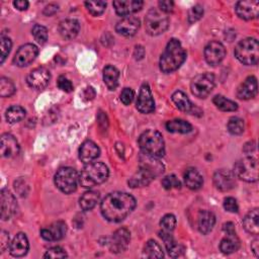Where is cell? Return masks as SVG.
<instances>
[{
	"mask_svg": "<svg viewBox=\"0 0 259 259\" xmlns=\"http://www.w3.org/2000/svg\"><path fill=\"white\" fill-rule=\"evenodd\" d=\"M136 207L135 197L122 191H114L107 194L100 203L103 218L112 223L124 220Z\"/></svg>",
	"mask_w": 259,
	"mask_h": 259,
	"instance_id": "1",
	"label": "cell"
},
{
	"mask_svg": "<svg viewBox=\"0 0 259 259\" xmlns=\"http://www.w3.org/2000/svg\"><path fill=\"white\" fill-rule=\"evenodd\" d=\"M185 59L186 53L181 46V42L176 38H172L161 55L159 62L160 69L164 73H171L177 70L183 64Z\"/></svg>",
	"mask_w": 259,
	"mask_h": 259,
	"instance_id": "2",
	"label": "cell"
},
{
	"mask_svg": "<svg viewBox=\"0 0 259 259\" xmlns=\"http://www.w3.org/2000/svg\"><path fill=\"white\" fill-rule=\"evenodd\" d=\"M109 175L108 168L101 162L86 164L79 174V183L85 188H91L103 183Z\"/></svg>",
	"mask_w": 259,
	"mask_h": 259,
	"instance_id": "3",
	"label": "cell"
},
{
	"mask_svg": "<svg viewBox=\"0 0 259 259\" xmlns=\"http://www.w3.org/2000/svg\"><path fill=\"white\" fill-rule=\"evenodd\" d=\"M141 151L148 156L160 158L165 154V143L162 135L155 130L144 132L139 138Z\"/></svg>",
	"mask_w": 259,
	"mask_h": 259,
	"instance_id": "4",
	"label": "cell"
},
{
	"mask_svg": "<svg viewBox=\"0 0 259 259\" xmlns=\"http://www.w3.org/2000/svg\"><path fill=\"white\" fill-rule=\"evenodd\" d=\"M235 57L244 65H256L259 60V44L256 38L240 40L235 48Z\"/></svg>",
	"mask_w": 259,
	"mask_h": 259,
	"instance_id": "5",
	"label": "cell"
},
{
	"mask_svg": "<svg viewBox=\"0 0 259 259\" xmlns=\"http://www.w3.org/2000/svg\"><path fill=\"white\" fill-rule=\"evenodd\" d=\"M169 26V18L160 9L152 8L145 17V28L150 35H159Z\"/></svg>",
	"mask_w": 259,
	"mask_h": 259,
	"instance_id": "6",
	"label": "cell"
},
{
	"mask_svg": "<svg viewBox=\"0 0 259 259\" xmlns=\"http://www.w3.org/2000/svg\"><path fill=\"white\" fill-rule=\"evenodd\" d=\"M79 176L77 171L72 167L60 168L55 174V184L64 193L69 194L77 189Z\"/></svg>",
	"mask_w": 259,
	"mask_h": 259,
	"instance_id": "7",
	"label": "cell"
},
{
	"mask_svg": "<svg viewBox=\"0 0 259 259\" xmlns=\"http://www.w3.org/2000/svg\"><path fill=\"white\" fill-rule=\"evenodd\" d=\"M258 169L257 160L248 156L235 163L233 173L236 177L246 182H255L258 180Z\"/></svg>",
	"mask_w": 259,
	"mask_h": 259,
	"instance_id": "8",
	"label": "cell"
},
{
	"mask_svg": "<svg viewBox=\"0 0 259 259\" xmlns=\"http://www.w3.org/2000/svg\"><path fill=\"white\" fill-rule=\"evenodd\" d=\"M215 84V79L211 73H202L195 76L190 84L191 92L198 98H205L210 94Z\"/></svg>",
	"mask_w": 259,
	"mask_h": 259,
	"instance_id": "9",
	"label": "cell"
},
{
	"mask_svg": "<svg viewBox=\"0 0 259 259\" xmlns=\"http://www.w3.org/2000/svg\"><path fill=\"white\" fill-rule=\"evenodd\" d=\"M38 53L37 47L32 44H25L21 46L14 55L13 63L18 67L28 66L34 61Z\"/></svg>",
	"mask_w": 259,
	"mask_h": 259,
	"instance_id": "10",
	"label": "cell"
},
{
	"mask_svg": "<svg viewBox=\"0 0 259 259\" xmlns=\"http://www.w3.org/2000/svg\"><path fill=\"white\" fill-rule=\"evenodd\" d=\"M131 241V233L126 228H119L117 229L109 242V249L110 252L118 254L125 251L128 247Z\"/></svg>",
	"mask_w": 259,
	"mask_h": 259,
	"instance_id": "11",
	"label": "cell"
},
{
	"mask_svg": "<svg viewBox=\"0 0 259 259\" xmlns=\"http://www.w3.org/2000/svg\"><path fill=\"white\" fill-rule=\"evenodd\" d=\"M226 56V49L220 41H209L204 49V59L210 66L219 65Z\"/></svg>",
	"mask_w": 259,
	"mask_h": 259,
	"instance_id": "12",
	"label": "cell"
},
{
	"mask_svg": "<svg viewBox=\"0 0 259 259\" xmlns=\"http://www.w3.org/2000/svg\"><path fill=\"white\" fill-rule=\"evenodd\" d=\"M236 14L244 20L257 18L259 13V2L257 0H243L237 2L235 6Z\"/></svg>",
	"mask_w": 259,
	"mask_h": 259,
	"instance_id": "13",
	"label": "cell"
},
{
	"mask_svg": "<svg viewBox=\"0 0 259 259\" xmlns=\"http://www.w3.org/2000/svg\"><path fill=\"white\" fill-rule=\"evenodd\" d=\"M1 204V219L3 221L9 220L17 211V202L14 195L7 189H2L0 194Z\"/></svg>",
	"mask_w": 259,
	"mask_h": 259,
	"instance_id": "14",
	"label": "cell"
},
{
	"mask_svg": "<svg viewBox=\"0 0 259 259\" xmlns=\"http://www.w3.org/2000/svg\"><path fill=\"white\" fill-rule=\"evenodd\" d=\"M50 80H51L50 71L44 67H38L32 70L26 78V82L28 86L37 90L45 88L49 84Z\"/></svg>",
	"mask_w": 259,
	"mask_h": 259,
	"instance_id": "15",
	"label": "cell"
},
{
	"mask_svg": "<svg viewBox=\"0 0 259 259\" xmlns=\"http://www.w3.org/2000/svg\"><path fill=\"white\" fill-rule=\"evenodd\" d=\"M137 109L142 113H151L155 109V101L147 83H144L141 86L137 99Z\"/></svg>",
	"mask_w": 259,
	"mask_h": 259,
	"instance_id": "16",
	"label": "cell"
},
{
	"mask_svg": "<svg viewBox=\"0 0 259 259\" xmlns=\"http://www.w3.org/2000/svg\"><path fill=\"white\" fill-rule=\"evenodd\" d=\"M213 184L221 191H229L236 185V176L229 170L220 169L213 174Z\"/></svg>",
	"mask_w": 259,
	"mask_h": 259,
	"instance_id": "17",
	"label": "cell"
},
{
	"mask_svg": "<svg viewBox=\"0 0 259 259\" xmlns=\"http://www.w3.org/2000/svg\"><path fill=\"white\" fill-rule=\"evenodd\" d=\"M67 232V226L64 222L58 221L53 223L50 227L40 230V236L46 241H59L64 238Z\"/></svg>",
	"mask_w": 259,
	"mask_h": 259,
	"instance_id": "18",
	"label": "cell"
},
{
	"mask_svg": "<svg viewBox=\"0 0 259 259\" xmlns=\"http://www.w3.org/2000/svg\"><path fill=\"white\" fill-rule=\"evenodd\" d=\"M116 14L119 16H130L142 9L144 2L142 0H119L112 3Z\"/></svg>",
	"mask_w": 259,
	"mask_h": 259,
	"instance_id": "19",
	"label": "cell"
},
{
	"mask_svg": "<svg viewBox=\"0 0 259 259\" xmlns=\"http://www.w3.org/2000/svg\"><path fill=\"white\" fill-rule=\"evenodd\" d=\"M141 25L140 20L135 16H125L121 18L115 25L117 33L124 36H132L136 34Z\"/></svg>",
	"mask_w": 259,
	"mask_h": 259,
	"instance_id": "20",
	"label": "cell"
},
{
	"mask_svg": "<svg viewBox=\"0 0 259 259\" xmlns=\"http://www.w3.org/2000/svg\"><path fill=\"white\" fill-rule=\"evenodd\" d=\"M257 79L255 76H249L237 89V97L242 100L253 98L257 94Z\"/></svg>",
	"mask_w": 259,
	"mask_h": 259,
	"instance_id": "21",
	"label": "cell"
},
{
	"mask_svg": "<svg viewBox=\"0 0 259 259\" xmlns=\"http://www.w3.org/2000/svg\"><path fill=\"white\" fill-rule=\"evenodd\" d=\"M100 149L99 147L90 140H87L82 143L79 149V158L85 164L93 162L95 159L99 157Z\"/></svg>",
	"mask_w": 259,
	"mask_h": 259,
	"instance_id": "22",
	"label": "cell"
},
{
	"mask_svg": "<svg viewBox=\"0 0 259 259\" xmlns=\"http://www.w3.org/2000/svg\"><path fill=\"white\" fill-rule=\"evenodd\" d=\"M19 144L12 135L3 134L1 136V154L3 157H15L19 153Z\"/></svg>",
	"mask_w": 259,
	"mask_h": 259,
	"instance_id": "23",
	"label": "cell"
},
{
	"mask_svg": "<svg viewBox=\"0 0 259 259\" xmlns=\"http://www.w3.org/2000/svg\"><path fill=\"white\" fill-rule=\"evenodd\" d=\"M28 248L29 244L25 234L18 233L15 235L9 245V252L14 257H22L27 253Z\"/></svg>",
	"mask_w": 259,
	"mask_h": 259,
	"instance_id": "24",
	"label": "cell"
},
{
	"mask_svg": "<svg viewBox=\"0 0 259 259\" xmlns=\"http://www.w3.org/2000/svg\"><path fill=\"white\" fill-rule=\"evenodd\" d=\"M80 30V24L78 20L73 18H67L60 22L59 24V32L65 39L74 38Z\"/></svg>",
	"mask_w": 259,
	"mask_h": 259,
	"instance_id": "25",
	"label": "cell"
},
{
	"mask_svg": "<svg viewBox=\"0 0 259 259\" xmlns=\"http://www.w3.org/2000/svg\"><path fill=\"white\" fill-rule=\"evenodd\" d=\"M215 224V215L209 210H201L197 218V227L201 234L206 235L211 232Z\"/></svg>",
	"mask_w": 259,
	"mask_h": 259,
	"instance_id": "26",
	"label": "cell"
},
{
	"mask_svg": "<svg viewBox=\"0 0 259 259\" xmlns=\"http://www.w3.org/2000/svg\"><path fill=\"white\" fill-rule=\"evenodd\" d=\"M148 172H150L154 177L158 176L164 171V166L161 162L158 161V158L151 157L144 154V157L141 158V167Z\"/></svg>",
	"mask_w": 259,
	"mask_h": 259,
	"instance_id": "27",
	"label": "cell"
},
{
	"mask_svg": "<svg viewBox=\"0 0 259 259\" xmlns=\"http://www.w3.org/2000/svg\"><path fill=\"white\" fill-rule=\"evenodd\" d=\"M160 237L162 238V240L165 243V247L166 250L168 252V254L171 257H178L183 253V247L180 246L172 237L171 234H169V232L167 231H162L160 233Z\"/></svg>",
	"mask_w": 259,
	"mask_h": 259,
	"instance_id": "28",
	"label": "cell"
},
{
	"mask_svg": "<svg viewBox=\"0 0 259 259\" xmlns=\"http://www.w3.org/2000/svg\"><path fill=\"white\" fill-rule=\"evenodd\" d=\"M240 247V240L236 233L226 234L220 243V250L224 254H232L236 252Z\"/></svg>",
	"mask_w": 259,
	"mask_h": 259,
	"instance_id": "29",
	"label": "cell"
},
{
	"mask_svg": "<svg viewBox=\"0 0 259 259\" xmlns=\"http://www.w3.org/2000/svg\"><path fill=\"white\" fill-rule=\"evenodd\" d=\"M259 214H258V208H254L250 210L243 220V227L244 229L252 234V235H258L259 234Z\"/></svg>",
	"mask_w": 259,
	"mask_h": 259,
	"instance_id": "30",
	"label": "cell"
},
{
	"mask_svg": "<svg viewBox=\"0 0 259 259\" xmlns=\"http://www.w3.org/2000/svg\"><path fill=\"white\" fill-rule=\"evenodd\" d=\"M184 182L189 189L197 190L202 186L203 179L196 169L189 168L186 170L184 174Z\"/></svg>",
	"mask_w": 259,
	"mask_h": 259,
	"instance_id": "31",
	"label": "cell"
},
{
	"mask_svg": "<svg viewBox=\"0 0 259 259\" xmlns=\"http://www.w3.org/2000/svg\"><path fill=\"white\" fill-rule=\"evenodd\" d=\"M119 72L113 66H106L103 69V81L109 90H114L118 85Z\"/></svg>",
	"mask_w": 259,
	"mask_h": 259,
	"instance_id": "32",
	"label": "cell"
},
{
	"mask_svg": "<svg viewBox=\"0 0 259 259\" xmlns=\"http://www.w3.org/2000/svg\"><path fill=\"white\" fill-rule=\"evenodd\" d=\"M166 130L174 134H188L192 131V125L183 119L168 120L165 124Z\"/></svg>",
	"mask_w": 259,
	"mask_h": 259,
	"instance_id": "33",
	"label": "cell"
},
{
	"mask_svg": "<svg viewBox=\"0 0 259 259\" xmlns=\"http://www.w3.org/2000/svg\"><path fill=\"white\" fill-rule=\"evenodd\" d=\"M172 101L178 109L184 112H192L193 104L187 97V95L182 91H176L172 94Z\"/></svg>",
	"mask_w": 259,
	"mask_h": 259,
	"instance_id": "34",
	"label": "cell"
},
{
	"mask_svg": "<svg viewBox=\"0 0 259 259\" xmlns=\"http://www.w3.org/2000/svg\"><path fill=\"white\" fill-rule=\"evenodd\" d=\"M155 177L147 170L140 168V170L128 180V184L132 187H142L148 185Z\"/></svg>",
	"mask_w": 259,
	"mask_h": 259,
	"instance_id": "35",
	"label": "cell"
},
{
	"mask_svg": "<svg viewBox=\"0 0 259 259\" xmlns=\"http://www.w3.org/2000/svg\"><path fill=\"white\" fill-rule=\"evenodd\" d=\"M99 200V193L95 190H89L86 191L81 197H80V207L84 210H91L98 202Z\"/></svg>",
	"mask_w": 259,
	"mask_h": 259,
	"instance_id": "36",
	"label": "cell"
},
{
	"mask_svg": "<svg viewBox=\"0 0 259 259\" xmlns=\"http://www.w3.org/2000/svg\"><path fill=\"white\" fill-rule=\"evenodd\" d=\"M25 116V110L23 107L19 105H12L10 106L6 112H5V117L6 120L9 123H16L20 120H22Z\"/></svg>",
	"mask_w": 259,
	"mask_h": 259,
	"instance_id": "37",
	"label": "cell"
},
{
	"mask_svg": "<svg viewBox=\"0 0 259 259\" xmlns=\"http://www.w3.org/2000/svg\"><path fill=\"white\" fill-rule=\"evenodd\" d=\"M213 104L222 111H235L238 108V104L223 95H215L212 99Z\"/></svg>",
	"mask_w": 259,
	"mask_h": 259,
	"instance_id": "38",
	"label": "cell"
},
{
	"mask_svg": "<svg viewBox=\"0 0 259 259\" xmlns=\"http://www.w3.org/2000/svg\"><path fill=\"white\" fill-rule=\"evenodd\" d=\"M144 255L148 258H162L164 256L162 248L154 240H150L146 243L144 247Z\"/></svg>",
	"mask_w": 259,
	"mask_h": 259,
	"instance_id": "39",
	"label": "cell"
},
{
	"mask_svg": "<svg viewBox=\"0 0 259 259\" xmlns=\"http://www.w3.org/2000/svg\"><path fill=\"white\" fill-rule=\"evenodd\" d=\"M15 92L14 83L5 77L0 79V96L1 97H10Z\"/></svg>",
	"mask_w": 259,
	"mask_h": 259,
	"instance_id": "40",
	"label": "cell"
},
{
	"mask_svg": "<svg viewBox=\"0 0 259 259\" xmlns=\"http://www.w3.org/2000/svg\"><path fill=\"white\" fill-rule=\"evenodd\" d=\"M85 6L90 14L93 16H98L104 12L106 3L104 1H86Z\"/></svg>",
	"mask_w": 259,
	"mask_h": 259,
	"instance_id": "41",
	"label": "cell"
},
{
	"mask_svg": "<svg viewBox=\"0 0 259 259\" xmlns=\"http://www.w3.org/2000/svg\"><path fill=\"white\" fill-rule=\"evenodd\" d=\"M227 127L232 135H241L244 132V121L240 117L233 116L229 119Z\"/></svg>",
	"mask_w": 259,
	"mask_h": 259,
	"instance_id": "42",
	"label": "cell"
},
{
	"mask_svg": "<svg viewBox=\"0 0 259 259\" xmlns=\"http://www.w3.org/2000/svg\"><path fill=\"white\" fill-rule=\"evenodd\" d=\"M31 33L34 39L40 45L45 44L48 39V29L40 24H35L31 29Z\"/></svg>",
	"mask_w": 259,
	"mask_h": 259,
	"instance_id": "43",
	"label": "cell"
},
{
	"mask_svg": "<svg viewBox=\"0 0 259 259\" xmlns=\"http://www.w3.org/2000/svg\"><path fill=\"white\" fill-rule=\"evenodd\" d=\"M162 186L165 189H167V190H171V189L180 188L181 183H180L179 179L175 175H168V176H165L163 178Z\"/></svg>",
	"mask_w": 259,
	"mask_h": 259,
	"instance_id": "44",
	"label": "cell"
},
{
	"mask_svg": "<svg viewBox=\"0 0 259 259\" xmlns=\"http://www.w3.org/2000/svg\"><path fill=\"white\" fill-rule=\"evenodd\" d=\"M160 226L163 229V231H167V232L173 231L175 226H176V219H175V217L173 214H171V213L165 214L162 218L161 222H160Z\"/></svg>",
	"mask_w": 259,
	"mask_h": 259,
	"instance_id": "45",
	"label": "cell"
},
{
	"mask_svg": "<svg viewBox=\"0 0 259 259\" xmlns=\"http://www.w3.org/2000/svg\"><path fill=\"white\" fill-rule=\"evenodd\" d=\"M203 15V8L201 5L196 4L192 6L188 12V22L193 23L197 20H199Z\"/></svg>",
	"mask_w": 259,
	"mask_h": 259,
	"instance_id": "46",
	"label": "cell"
},
{
	"mask_svg": "<svg viewBox=\"0 0 259 259\" xmlns=\"http://www.w3.org/2000/svg\"><path fill=\"white\" fill-rule=\"evenodd\" d=\"M12 47V41L9 37L7 36H1V41H0V49H1V63L4 62L6 57L8 56L10 50Z\"/></svg>",
	"mask_w": 259,
	"mask_h": 259,
	"instance_id": "47",
	"label": "cell"
},
{
	"mask_svg": "<svg viewBox=\"0 0 259 259\" xmlns=\"http://www.w3.org/2000/svg\"><path fill=\"white\" fill-rule=\"evenodd\" d=\"M45 258H65L67 257V253L61 247H52L44 255Z\"/></svg>",
	"mask_w": 259,
	"mask_h": 259,
	"instance_id": "48",
	"label": "cell"
},
{
	"mask_svg": "<svg viewBox=\"0 0 259 259\" xmlns=\"http://www.w3.org/2000/svg\"><path fill=\"white\" fill-rule=\"evenodd\" d=\"M224 208L229 212H238L239 205L234 197H227L224 199Z\"/></svg>",
	"mask_w": 259,
	"mask_h": 259,
	"instance_id": "49",
	"label": "cell"
},
{
	"mask_svg": "<svg viewBox=\"0 0 259 259\" xmlns=\"http://www.w3.org/2000/svg\"><path fill=\"white\" fill-rule=\"evenodd\" d=\"M120 101L124 104V105H128L132 103V101L134 100L135 97V92L132 88H124L121 93H120Z\"/></svg>",
	"mask_w": 259,
	"mask_h": 259,
	"instance_id": "50",
	"label": "cell"
},
{
	"mask_svg": "<svg viewBox=\"0 0 259 259\" xmlns=\"http://www.w3.org/2000/svg\"><path fill=\"white\" fill-rule=\"evenodd\" d=\"M58 87L61 90H63L65 92H68V93L73 91V84H72V82L69 79H67L66 77H64V76H60L59 77V79H58Z\"/></svg>",
	"mask_w": 259,
	"mask_h": 259,
	"instance_id": "51",
	"label": "cell"
},
{
	"mask_svg": "<svg viewBox=\"0 0 259 259\" xmlns=\"http://www.w3.org/2000/svg\"><path fill=\"white\" fill-rule=\"evenodd\" d=\"M159 8L162 12L164 13H169V12H172L173 11V8H174V2L171 1V0H162V1H159Z\"/></svg>",
	"mask_w": 259,
	"mask_h": 259,
	"instance_id": "52",
	"label": "cell"
},
{
	"mask_svg": "<svg viewBox=\"0 0 259 259\" xmlns=\"http://www.w3.org/2000/svg\"><path fill=\"white\" fill-rule=\"evenodd\" d=\"M14 188L19 193V195H21V196H25L26 193H27V189H28V187L25 184V181L23 179H19V180L15 181Z\"/></svg>",
	"mask_w": 259,
	"mask_h": 259,
	"instance_id": "53",
	"label": "cell"
},
{
	"mask_svg": "<svg viewBox=\"0 0 259 259\" xmlns=\"http://www.w3.org/2000/svg\"><path fill=\"white\" fill-rule=\"evenodd\" d=\"M8 242H9V236L6 232L2 231L0 235V247H1V252H3L7 247H8Z\"/></svg>",
	"mask_w": 259,
	"mask_h": 259,
	"instance_id": "54",
	"label": "cell"
},
{
	"mask_svg": "<svg viewBox=\"0 0 259 259\" xmlns=\"http://www.w3.org/2000/svg\"><path fill=\"white\" fill-rule=\"evenodd\" d=\"M95 95H96V92H95L94 88L91 87V86L87 87V88L83 91V98H84L85 100H87V101L92 100V99L95 97Z\"/></svg>",
	"mask_w": 259,
	"mask_h": 259,
	"instance_id": "55",
	"label": "cell"
},
{
	"mask_svg": "<svg viewBox=\"0 0 259 259\" xmlns=\"http://www.w3.org/2000/svg\"><path fill=\"white\" fill-rule=\"evenodd\" d=\"M58 11V5L57 4H54V3H51L49 5H47L45 8H44V11L42 13L47 16H51L53 14H55L56 12Z\"/></svg>",
	"mask_w": 259,
	"mask_h": 259,
	"instance_id": "56",
	"label": "cell"
},
{
	"mask_svg": "<svg viewBox=\"0 0 259 259\" xmlns=\"http://www.w3.org/2000/svg\"><path fill=\"white\" fill-rule=\"evenodd\" d=\"M13 5L18 10H26L28 8L29 3L26 0H16L13 2Z\"/></svg>",
	"mask_w": 259,
	"mask_h": 259,
	"instance_id": "57",
	"label": "cell"
},
{
	"mask_svg": "<svg viewBox=\"0 0 259 259\" xmlns=\"http://www.w3.org/2000/svg\"><path fill=\"white\" fill-rule=\"evenodd\" d=\"M145 56V50L142 46H138L135 48V52H134V57L137 59V60H141L143 59Z\"/></svg>",
	"mask_w": 259,
	"mask_h": 259,
	"instance_id": "58",
	"label": "cell"
},
{
	"mask_svg": "<svg viewBox=\"0 0 259 259\" xmlns=\"http://www.w3.org/2000/svg\"><path fill=\"white\" fill-rule=\"evenodd\" d=\"M223 230L225 231L226 234H230V233H236V230H235V225L234 223L232 222H228L224 225L223 227Z\"/></svg>",
	"mask_w": 259,
	"mask_h": 259,
	"instance_id": "59",
	"label": "cell"
},
{
	"mask_svg": "<svg viewBox=\"0 0 259 259\" xmlns=\"http://www.w3.org/2000/svg\"><path fill=\"white\" fill-rule=\"evenodd\" d=\"M255 147H256L255 142H249V143H247V144L245 145V147H244V152H245L247 155H250L251 152H253V151L255 150Z\"/></svg>",
	"mask_w": 259,
	"mask_h": 259,
	"instance_id": "60",
	"label": "cell"
},
{
	"mask_svg": "<svg viewBox=\"0 0 259 259\" xmlns=\"http://www.w3.org/2000/svg\"><path fill=\"white\" fill-rule=\"evenodd\" d=\"M251 249L254 252L255 256L259 255V240L255 239L252 243H251Z\"/></svg>",
	"mask_w": 259,
	"mask_h": 259,
	"instance_id": "61",
	"label": "cell"
}]
</instances>
